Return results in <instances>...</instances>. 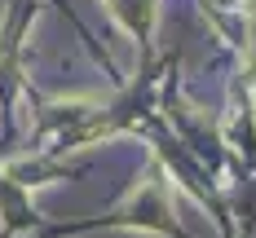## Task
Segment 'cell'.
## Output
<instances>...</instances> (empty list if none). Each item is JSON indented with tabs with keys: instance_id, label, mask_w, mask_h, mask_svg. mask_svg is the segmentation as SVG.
Instances as JSON below:
<instances>
[]
</instances>
